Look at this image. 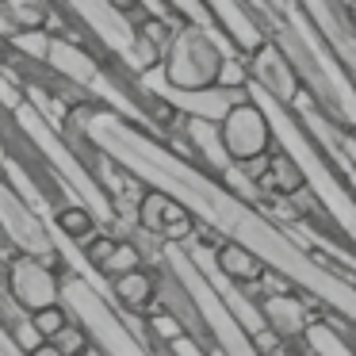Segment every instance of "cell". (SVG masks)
Here are the masks:
<instances>
[{
	"label": "cell",
	"instance_id": "obj_12",
	"mask_svg": "<svg viewBox=\"0 0 356 356\" xmlns=\"http://www.w3.org/2000/svg\"><path fill=\"white\" fill-rule=\"evenodd\" d=\"M138 264H142L138 249H134V245H119L115 253H111V261L104 264V272H111V276H127V272H134Z\"/></svg>",
	"mask_w": 356,
	"mask_h": 356
},
{
	"label": "cell",
	"instance_id": "obj_5",
	"mask_svg": "<svg viewBox=\"0 0 356 356\" xmlns=\"http://www.w3.org/2000/svg\"><path fill=\"white\" fill-rule=\"evenodd\" d=\"M249 81H257L264 92L276 96V100L287 104V108H291V104L299 100V92H302L299 73H295V65L284 58V50H280L276 42H264V47L249 58Z\"/></svg>",
	"mask_w": 356,
	"mask_h": 356
},
{
	"label": "cell",
	"instance_id": "obj_14",
	"mask_svg": "<svg viewBox=\"0 0 356 356\" xmlns=\"http://www.w3.org/2000/svg\"><path fill=\"white\" fill-rule=\"evenodd\" d=\"M58 222H62V230L73 234V238H88V234H92V218H88L81 207L62 211V215H58Z\"/></svg>",
	"mask_w": 356,
	"mask_h": 356
},
{
	"label": "cell",
	"instance_id": "obj_6",
	"mask_svg": "<svg viewBox=\"0 0 356 356\" xmlns=\"http://www.w3.org/2000/svg\"><path fill=\"white\" fill-rule=\"evenodd\" d=\"M257 302H261L264 322H268L284 341H302L307 337V330H310L314 318H310V307H307V299H302L299 291H291V287H276V291L261 295Z\"/></svg>",
	"mask_w": 356,
	"mask_h": 356
},
{
	"label": "cell",
	"instance_id": "obj_15",
	"mask_svg": "<svg viewBox=\"0 0 356 356\" xmlns=\"http://www.w3.org/2000/svg\"><path fill=\"white\" fill-rule=\"evenodd\" d=\"M325 131H330V138L337 142L341 149H345L348 157H353V165H356V131H345L341 123H333L330 115H325Z\"/></svg>",
	"mask_w": 356,
	"mask_h": 356
},
{
	"label": "cell",
	"instance_id": "obj_10",
	"mask_svg": "<svg viewBox=\"0 0 356 356\" xmlns=\"http://www.w3.org/2000/svg\"><path fill=\"white\" fill-rule=\"evenodd\" d=\"M115 295H119V302H123V307L146 310L149 302H154V295H157V284H154V276H149V272L134 268V272H127V276H115Z\"/></svg>",
	"mask_w": 356,
	"mask_h": 356
},
{
	"label": "cell",
	"instance_id": "obj_7",
	"mask_svg": "<svg viewBox=\"0 0 356 356\" xmlns=\"http://www.w3.org/2000/svg\"><path fill=\"white\" fill-rule=\"evenodd\" d=\"M215 264H218V272H222L226 280H234V284L245 287V291L264 276V261L257 253H249L245 245H238V241H222V245H215Z\"/></svg>",
	"mask_w": 356,
	"mask_h": 356
},
{
	"label": "cell",
	"instance_id": "obj_11",
	"mask_svg": "<svg viewBox=\"0 0 356 356\" xmlns=\"http://www.w3.org/2000/svg\"><path fill=\"white\" fill-rule=\"evenodd\" d=\"M165 207H169V195L165 192H146L142 195V207H138V222L146 230L161 234L165 230Z\"/></svg>",
	"mask_w": 356,
	"mask_h": 356
},
{
	"label": "cell",
	"instance_id": "obj_13",
	"mask_svg": "<svg viewBox=\"0 0 356 356\" xmlns=\"http://www.w3.org/2000/svg\"><path fill=\"white\" fill-rule=\"evenodd\" d=\"M31 325H35L39 333H47V337H58V333L65 330V314H62L58 307H42V310H35Z\"/></svg>",
	"mask_w": 356,
	"mask_h": 356
},
{
	"label": "cell",
	"instance_id": "obj_18",
	"mask_svg": "<svg viewBox=\"0 0 356 356\" xmlns=\"http://www.w3.org/2000/svg\"><path fill=\"white\" fill-rule=\"evenodd\" d=\"M58 348H62L65 356H73V353H85V333H77V330H70V325H65V330L58 333Z\"/></svg>",
	"mask_w": 356,
	"mask_h": 356
},
{
	"label": "cell",
	"instance_id": "obj_8",
	"mask_svg": "<svg viewBox=\"0 0 356 356\" xmlns=\"http://www.w3.org/2000/svg\"><path fill=\"white\" fill-rule=\"evenodd\" d=\"M264 188H268V195H280V200H299L307 192V180H302L299 165L287 154H272V169L264 177Z\"/></svg>",
	"mask_w": 356,
	"mask_h": 356
},
{
	"label": "cell",
	"instance_id": "obj_16",
	"mask_svg": "<svg viewBox=\"0 0 356 356\" xmlns=\"http://www.w3.org/2000/svg\"><path fill=\"white\" fill-rule=\"evenodd\" d=\"M154 333H157L161 341H169V345H172L177 337H184V325H180L177 314H157V318H154Z\"/></svg>",
	"mask_w": 356,
	"mask_h": 356
},
{
	"label": "cell",
	"instance_id": "obj_1",
	"mask_svg": "<svg viewBox=\"0 0 356 356\" xmlns=\"http://www.w3.org/2000/svg\"><path fill=\"white\" fill-rule=\"evenodd\" d=\"M245 88H249V100H257L264 108V115H268L280 154H287L299 165L310 200L322 203V211L333 222V230H337L348 245H356V195H353V188L341 180V172H337V165L330 161V154L310 138V131L302 127V119L295 115V108H287L276 96H268L257 81H249Z\"/></svg>",
	"mask_w": 356,
	"mask_h": 356
},
{
	"label": "cell",
	"instance_id": "obj_4",
	"mask_svg": "<svg viewBox=\"0 0 356 356\" xmlns=\"http://www.w3.org/2000/svg\"><path fill=\"white\" fill-rule=\"evenodd\" d=\"M276 142L272 134V123L264 115V108L257 100H241L230 115L222 119V146L230 154L234 165H245L253 157H264Z\"/></svg>",
	"mask_w": 356,
	"mask_h": 356
},
{
	"label": "cell",
	"instance_id": "obj_9",
	"mask_svg": "<svg viewBox=\"0 0 356 356\" xmlns=\"http://www.w3.org/2000/svg\"><path fill=\"white\" fill-rule=\"evenodd\" d=\"M302 345H307V356H356V348L345 341V333H341L333 322H322V318L310 322Z\"/></svg>",
	"mask_w": 356,
	"mask_h": 356
},
{
	"label": "cell",
	"instance_id": "obj_20",
	"mask_svg": "<svg viewBox=\"0 0 356 356\" xmlns=\"http://www.w3.org/2000/svg\"><path fill=\"white\" fill-rule=\"evenodd\" d=\"M31 356H65V353H62V348H58V345H39V348H35Z\"/></svg>",
	"mask_w": 356,
	"mask_h": 356
},
{
	"label": "cell",
	"instance_id": "obj_21",
	"mask_svg": "<svg viewBox=\"0 0 356 356\" xmlns=\"http://www.w3.org/2000/svg\"><path fill=\"white\" fill-rule=\"evenodd\" d=\"M115 4H119V8H127V4H131V0H115Z\"/></svg>",
	"mask_w": 356,
	"mask_h": 356
},
{
	"label": "cell",
	"instance_id": "obj_2",
	"mask_svg": "<svg viewBox=\"0 0 356 356\" xmlns=\"http://www.w3.org/2000/svg\"><path fill=\"white\" fill-rule=\"evenodd\" d=\"M172 261H177L180 284L188 287V295H192L195 310H200V318H203V330L211 333V341H215V353L218 356H264L261 348H257V341L249 337V330L222 302V295L215 291V284L200 272V264L192 261V253L172 249Z\"/></svg>",
	"mask_w": 356,
	"mask_h": 356
},
{
	"label": "cell",
	"instance_id": "obj_19",
	"mask_svg": "<svg viewBox=\"0 0 356 356\" xmlns=\"http://www.w3.org/2000/svg\"><path fill=\"white\" fill-rule=\"evenodd\" d=\"M172 353H177V356H211V353H203L192 337H177V341H172Z\"/></svg>",
	"mask_w": 356,
	"mask_h": 356
},
{
	"label": "cell",
	"instance_id": "obj_17",
	"mask_svg": "<svg viewBox=\"0 0 356 356\" xmlns=\"http://www.w3.org/2000/svg\"><path fill=\"white\" fill-rule=\"evenodd\" d=\"M115 249H119V241H111V238H96L92 245H88V261L104 268V264L111 261V253H115Z\"/></svg>",
	"mask_w": 356,
	"mask_h": 356
},
{
	"label": "cell",
	"instance_id": "obj_3",
	"mask_svg": "<svg viewBox=\"0 0 356 356\" xmlns=\"http://www.w3.org/2000/svg\"><path fill=\"white\" fill-rule=\"evenodd\" d=\"M230 58H245L226 35H211V27H184L169 58V77L177 88H211L222 81Z\"/></svg>",
	"mask_w": 356,
	"mask_h": 356
}]
</instances>
